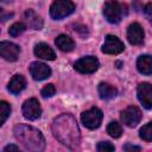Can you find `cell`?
<instances>
[{
    "instance_id": "cell-29",
    "label": "cell",
    "mask_w": 152,
    "mask_h": 152,
    "mask_svg": "<svg viewBox=\"0 0 152 152\" xmlns=\"http://www.w3.org/2000/svg\"><path fill=\"white\" fill-rule=\"evenodd\" d=\"M4 1H5V0H4Z\"/></svg>"
},
{
    "instance_id": "cell-11",
    "label": "cell",
    "mask_w": 152,
    "mask_h": 152,
    "mask_svg": "<svg viewBox=\"0 0 152 152\" xmlns=\"http://www.w3.org/2000/svg\"><path fill=\"white\" fill-rule=\"evenodd\" d=\"M20 53V49L17 44L11 42H1L0 43V55L5 61L14 62L18 59Z\"/></svg>"
},
{
    "instance_id": "cell-10",
    "label": "cell",
    "mask_w": 152,
    "mask_h": 152,
    "mask_svg": "<svg viewBox=\"0 0 152 152\" xmlns=\"http://www.w3.org/2000/svg\"><path fill=\"white\" fill-rule=\"evenodd\" d=\"M137 95L144 108H152V84L147 82H142L137 88Z\"/></svg>"
},
{
    "instance_id": "cell-27",
    "label": "cell",
    "mask_w": 152,
    "mask_h": 152,
    "mask_svg": "<svg viewBox=\"0 0 152 152\" xmlns=\"http://www.w3.org/2000/svg\"><path fill=\"white\" fill-rule=\"evenodd\" d=\"M140 150L141 148L139 146H134V145H129V144L124 146V151H140Z\"/></svg>"
},
{
    "instance_id": "cell-18",
    "label": "cell",
    "mask_w": 152,
    "mask_h": 152,
    "mask_svg": "<svg viewBox=\"0 0 152 152\" xmlns=\"http://www.w3.org/2000/svg\"><path fill=\"white\" fill-rule=\"evenodd\" d=\"M25 19L30 27L34 30H40L43 27V19L32 10H27L25 12Z\"/></svg>"
},
{
    "instance_id": "cell-12",
    "label": "cell",
    "mask_w": 152,
    "mask_h": 152,
    "mask_svg": "<svg viewBox=\"0 0 152 152\" xmlns=\"http://www.w3.org/2000/svg\"><path fill=\"white\" fill-rule=\"evenodd\" d=\"M30 72L33 80L43 81L51 75V69L42 62H32L30 65Z\"/></svg>"
},
{
    "instance_id": "cell-1",
    "label": "cell",
    "mask_w": 152,
    "mask_h": 152,
    "mask_svg": "<svg viewBox=\"0 0 152 152\" xmlns=\"http://www.w3.org/2000/svg\"><path fill=\"white\" fill-rule=\"evenodd\" d=\"M52 132L55 138L69 148H76L80 145V128L75 118L70 114L57 116L52 122Z\"/></svg>"
},
{
    "instance_id": "cell-28",
    "label": "cell",
    "mask_w": 152,
    "mask_h": 152,
    "mask_svg": "<svg viewBox=\"0 0 152 152\" xmlns=\"http://www.w3.org/2000/svg\"><path fill=\"white\" fill-rule=\"evenodd\" d=\"M18 150H19V147L15 146V145H8V146L4 147V152H6V151H18Z\"/></svg>"
},
{
    "instance_id": "cell-16",
    "label": "cell",
    "mask_w": 152,
    "mask_h": 152,
    "mask_svg": "<svg viewBox=\"0 0 152 152\" xmlns=\"http://www.w3.org/2000/svg\"><path fill=\"white\" fill-rule=\"evenodd\" d=\"M137 68L142 75H152V56L142 55L137 59Z\"/></svg>"
},
{
    "instance_id": "cell-22",
    "label": "cell",
    "mask_w": 152,
    "mask_h": 152,
    "mask_svg": "<svg viewBox=\"0 0 152 152\" xmlns=\"http://www.w3.org/2000/svg\"><path fill=\"white\" fill-rule=\"evenodd\" d=\"M10 114H11V106L6 101H1L0 102V116H1L0 125L1 126L6 122V120L10 116Z\"/></svg>"
},
{
    "instance_id": "cell-15",
    "label": "cell",
    "mask_w": 152,
    "mask_h": 152,
    "mask_svg": "<svg viewBox=\"0 0 152 152\" xmlns=\"http://www.w3.org/2000/svg\"><path fill=\"white\" fill-rule=\"evenodd\" d=\"M25 87H26V80L23 75H19V74L14 75L8 83V90L14 95L21 93L25 89Z\"/></svg>"
},
{
    "instance_id": "cell-4",
    "label": "cell",
    "mask_w": 152,
    "mask_h": 152,
    "mask_svg": "<svg viewBox=\"0 0 152 152\" xmlns=\"http://www.w3.org/2000/svg\"><path fill=\"white\" fill-rule=\"evenodd\" d=\"M75 11V4L71 0H55L50 6V17L55 20H61L70 15Z\"/></svg>"
},
{
    "instance_id": "cell-6",
    "label": "cell",
    "mask_w": 152,
    "mask_h": 152,
    "mask_svg": "<svg viewBox=\"0 0 152 152\" xmlns=\"http://www.w3.org/2000/svg\"><path fill=\"white\" fill-rule=\"evenodd\" d=\"M100 66V63L96 57L93 56H87L83 58H80L78 61L75 62V70L81 72V74H93L95 72Z\"/></svg>"
},
{
    "instance_id": "cell-7",
    "label": "cell",
    "mask_w": 152,
    "mask_h": 152,
    "mask_svg": "<svg viewBox=\"0 0 152 152\" xmlns=\"http://www.w3.org/2000/svg\"><path fill=\"white\" fill-rule=\"evenodd\" d=\"M142 118L140 109L135 106H129L121 112V120L128 127H135Z\"/></svg>"
},
{
    "instance_id": "cell-21",
    "label": "cell",
    "mask_w": 152,
    "mask_h": 152,
    "mask_svg": "<svg viewBox=\"0 0 152 152\" xmlns=\"http://www.w3.org/2000/svg\"><path fill=\"white\" fill-rule=\"evenodd\" d=\"M107 133L112 138H119L122 133V128H121L120 124H118L116 121H112L107 127Z\"/></svg>"
},
{
    "instance_id": "cell-9",
    "label": "cell",
    "mask_w": 152,
    "mask_h": 152,
    "mask_svg": "<svg viewBox=\"0 0 152 152\" xmlns=\"http://www.w3.org/2000/svg\"><path fill=\"white\" fill-rule=\"evenodd\" d=\"M23 115L28 120H37L42 115V108L37 99L32 97L24 102L23 104Z\"/></svg>"
},
{
    "instance_id": "cell-8",
    "label": "cell",
    "mask_w": 152,
    "mask_h": 152,
    "mask_svg": "<svg viewBox=\"0 0 152 152\" xmlns=\"http://www.w3.org/2000/svg\"><path fill=\"white\" fill-rule=\"evenodd\" d=\"M125 45L124 43L115 36L113 34H108L104 39V43L102 45V52L103 53H108V55H119L124 51Z\"/></svg>"
},
{
    "instance_id": "cell-20",
    "label": "cell",
    "mask_w": 152,
    "mask_h": 152,
    "mask_svg": "<svg viewBox=\"0 0 152 152\" xmlns=\"http://www.w3.org/2000/svg\"><path fill=\"white\" fill-rule=\"evenodd\" d=\"M139 135L142 140L145 141H152V121L144 125L140 131H139Z\"/></svg>"
},
{
    "instance_id": "cell-23",
    "label": "cell",
    "mask_w": 152,
    "mask_h": 152,
    "mask_svg": "<svg viewBox=\"0 0 152 152\" xmlns=\"http://www.w3.org/2000/svg\"><path fill=\"white\" fill-rule=\"evenodd\" d=\"M25 30H26V25H25L24 23H21V21H18V23H14V24L10 27L8 33H10V36H12V37H18V36L21 34Z\"/></svg>"
},
{
    "instance_id": "cell-5",
    "label": "cell",
    "mask_w": 152,
    "mask_h": 152,
    "mask_svg": "<svg viewBox=\"0 0 152 152\" xmlns=\"http://www.w3.org/2000/svg\"><path fill=\"white\" fill-rule=\"evenodd\" d=\"M102 118H103L102 112L96 107H93V108H90V109H88L81 114L82 124L89 129L97 128L101 125Z\"/></svg>"
},
{
    "instance_id": "cell-14",
    "label": "cell",
    "mask_w": 152,
    "mask_h": 152,
    "mask_svg": "<svg viewBox=\"0 0 152 152\" xmlns=\"http://www.w3.org/2000/svg\"><path fill=\"white\" fill-rule=\"evenodd\" d=\"M34 55L38 57V58H42V59H48V61H53L56 58V53L55 51L45 43H39L34 46Z\"/></svg>"
},
{
    "instance_id": "cell-17",
    "label": "cell",
    "mask_w": 152,
    "mask_h": 152,
    "mask_svg": "<svg viewBox=\"0 0 152 152\" xmlns=\"http://www.w3.org/2000/svg\"><path fill=\"white\" fill-rule=\"evenodd\" d=\"M56 46L64 52H70L75 49V42L66 34H59L55 40Z\"/></svg>"
},
{
    "instance_id": "cell-13",
    "label": "cell",
    "mask_w": 152,
    "mask_h": 152,
    "mask_svg": "<svg viewBox=\"0 0 152 152\" xmlns=\"http://www.w3.org/2000/svg\"><path fill=\"white\" fill-rule=\"evenodd\" d=\"M127 39L132 45H140L144 42V30L138 23H133L127 28Z\"/></svg>"
},
{
    "instance_id": "cell-2",
    "label": "cell",
    "mask_w": 152,
    "mask_h": 152,
    "mask_svg": "<svg viewBox=\"0 0 152 152\" xmlns=\"http://www.w3.org/2000/svg\"><path fill=\"white\" fill-rule=\"evenodd\" d=\"M17 140L24 146L27 151H43L45 147V139L42 132L28 125H17L13 129Z\"/></svg>"
},
{
    "instance_id": "cell-19",
    "label": "cell",
    "mask_w": 152,
    "mask_h": 152,
    "mask_svg": "<svg viewBox=\"0 0 152 152\" xmlns=\"http://www.w3.org/2000/svg\"><path fill=\"white\" fill-rule=\"evenodd\" d=\"M99 94H100V97L103 99V100H110L113 97L116 96L118 94V90L110 86L109 83H106V82H101L99 84Z\"/></svg>"
},
{
    "instance_id": "cell-25",
    "label": "cell",
    "mask_w": 152,
    "mask_h": 152,
    "mask_svg": "<svg viewBox=\"0 0 152 152\" xmlns=\"http://www.w3.org/2000/svg\"><path fill=\"white\" fill-rule=\"evenodd\" d=\"M55 93H56V88H55V86L53 84H46L43 89H42V91H40V94H42V96L43 97H51V96H53L55 95Z\"/></svg>"
},
{
    "instance_id": "cell-24",
    "label": "cell",
    "mask_w": 152,
    "mask_h": 152,
    "mask_svg": "<svg viewBox=\"0 0 152 152\" xmlns=\"http://www.w3.org/2000/svg\"><path fill=\"white\" fill-rule=\"evenodd\" d=\"M96 150L100 152H110V151H114L115 147L109 141H100L96 146Z\"/></svg>"
},
{
    "instance_id": "cell-26",
    "label": "cell",
    "mask_w": 152,
    "mask_h": 152,
    "mask_svg": "<svg viewBox=\"0 0 152 152\" xmlns=\"http://www.w3.org/2000/svg\"><path fill=\"white\" fill-rule=\"evenodd\" d=\"M144 13H145L146 18L148 19V21H150L151 25H152V4L145 5V7H144Z\"/></svg>"
},
{
    "instance_id": "cell-3",
    "label": "cell",
    "mask_w": 152,
    "mask_h": 152,
    "mask_svg": "<svg viewBox=\"0 0 152 152\" xmlns=\"http://www.w3.org/2000/svg\"><path fill=\"white\" fill-rule=\"evenodd\" d=\"M127 14V7L116 0L107 1L103 6V15L110 24H118Z\"/></svg>"
}]
</instances>
